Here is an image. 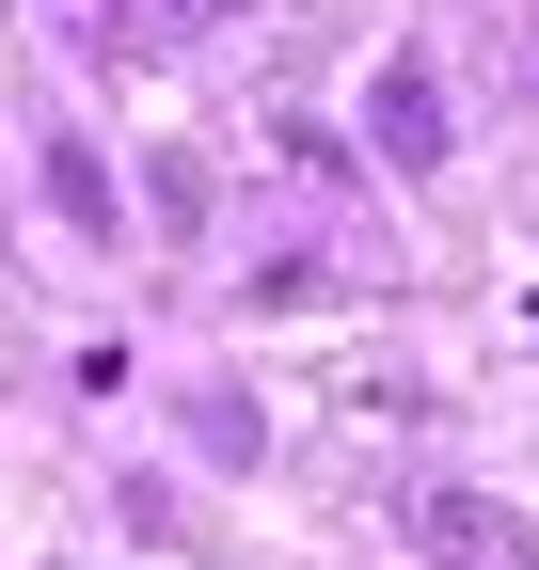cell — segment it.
Returning a JSON list of instances; mask_svg holds the SVG:
<instances>
[{
	"mask_svg": "<svg viewBox=\"0 0 539 570\" xmlns=\"http://www.w3.org/2000/svg\"><path fill=\"white\" fill-rule=\"evenodd\" d=\"M365 142L396 175H444V96H429V63L396 48V63H365Z\"/></svg>",
	"mask_w": 539,
	"mask_h": 570,
	"instance_id": "obj_2",
	"label": "cell"
},
{
	"mask_svg": "<svg viewBox=\"0 0 539 570\" xmlns=\"http://www.w3.org/2000/svg\"><path fill=\"white\" fill-rule=\"evenodd\" d=\"M144 206L190 238V223H207V159H190V142H159V159H144Z\"/></svg>",
	"mask_w": 539,
	"mask_h": 570,
	"instance_id": "obj_4",
	"label": "cell"
},
{
	"mask_svg": "<svg viewBox=\"0 0 539 570\" xmlns=\"http://www.w3.org/2000/svg\"><path fill=\"white\" fill-rule=\"evenodd\" d=\"M381 508H396V539L444 554V570H539V523H523V508H492V491H460V475H396Z\"/></svg>",
	"mask_w": 539,
	"mask_h": 570,
	"instance_id": "obj_1",
	"label": "cell"
},
{
	"mask_svg": "<svg viewBox=\"0 0 539 570\" xmlns=\"http://www.w3.org/2000/svg\"><path fill=\"white\" fill-rule=\"evenodd\" d=\"M32 190H48V223H63V238H96V254L127 238V190H111V159H96L80 127H48V159H32Z\"/></svg>",
	"mask_w": 539,
	"mask_h": 570,
	"instance_id": "obj_3",
	"label": "cell"
}]
</instances>
